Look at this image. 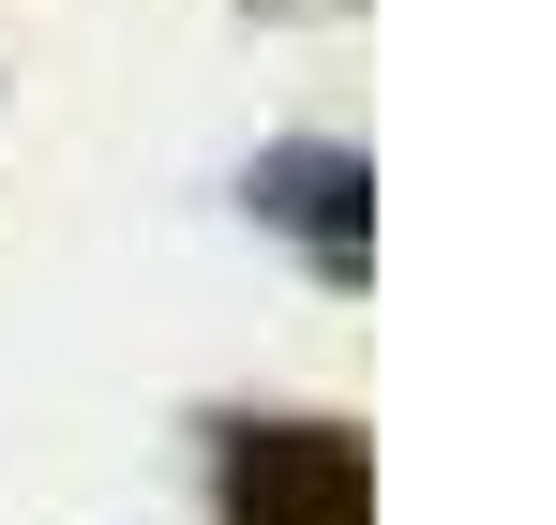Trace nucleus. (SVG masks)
I'll list each match as a JSON object with an SVG mask.
<instances>
[{"label":"nucleus","instance_id":"1","mask_svg":"<svg viewBox=\"0 0 556 525\" xmlns=\"http://www.w3.org/2000/svg\"><path fill=\"white\" fill-rule=\"evenodd\" d=\"M241 525H362V465L346 436H316V421H271V436H241Z\"/></svg>","mask_w":556,"mask_h":525}]
</instances>
